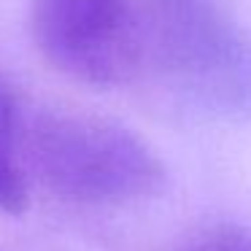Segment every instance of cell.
Returning <instances> with one entry per match:
<instances>
[{
    "mask_svg": "<svg viewBox=\"0 0 251 251\" xmlns=\"http://www.w3.org/2000/svg\"><path fill=\"white\" fill-rule=\"evenodd\" d=\"M170 251H251V229L235 224H213L189 232Z\"/></svg>",
    "mask_w": 251,
    "mask_h": 251,
    "instance_id": "cell-5",
    "label": "cell"
},
{
    "mask_svg": "<svg viewBox=\"0 0 251 251\" xmlns=\"http://www.w3.org/2000/svg\"><path fill=\"white\" fill-rule=\"evenodd\" d=\"M141 76L186 111L251 116V33L227 0H135Z\"/></svg>",
    "mask_w": 251,
    "mask_h": 251,
    "instance_id": "cell-1",
    "label": "cell"
},
{
    "mask_svg": "<svg viewBox=\"0 0 251 251\" xmlns=\"http://www.w3.org/2000/svg\"><path fill=\"white\" fill-rule=\"evenodd\" d=\"M30 38L60 76L114 89L141 76L135 0H30Z\"/></svg>",
    "mask_w": 251,
    "mask_h": 251,
    "instance_id": "cell-3",
    "label": "cell"
},
{
    "mask_svg": "<svg viewBox=\"0 0 251 251\" xmlns=\"http://www.w3.org/2000/svg\"><path fill=\"white\" fill-rule=\"evenodd\" d=\"M22 162L57 200L81 208H119L165 189L159 154L130 127L78 108L25 111Z\"/></svg>",
    "mask_w": 251,
    "mask_h": 251,
    "instance_id": "cell-2",
    "label": "cell"
},
{
    "mask_svg": "<svg viewBox=\"0 0 251 251\" xmlns=\"http://www.w3.org/2000/svg\"><path fill=\"white\" fill-rule=\"evenodd\" d=\"M25 103L17 84L0 73V213L27 208V173L22 162Z\"/></svg>",
    "mask_w": 251,
    "mask_h": 251,
    "instance_id": "cell-4",
    "label": "cell"
}]
</instances>
